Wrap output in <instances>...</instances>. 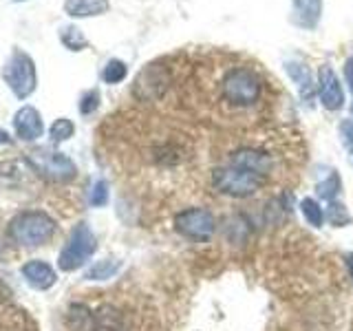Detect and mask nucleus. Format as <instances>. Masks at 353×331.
I'll use <instances>...</instances> for the list:
<instances>
[{"mask_svg":"<svg viewBox=\"0 0 353 331\" xmlns=\"http://www.w3.org/2000/svg\"><path fill=\"white\" fill-rule=\"evenodd\" d=\"M219 93L232 108L256 106L265 93V77L259 66L252 62H228L221 66Z\"/></svg>","mask_w":353,"mask_h":331,"instance_id":"nucleus-1","label":"nucleus"},{"mask_svg":"<svg viewBox=\"0 0 353 331\" xmlns=\"http://www.w3.org/2000/svg\"><path fill=\"white\" fill-rule=\"evenodd\" d=\"M7 232L20 245H42L55 234V221L42 210H27L9 221Z\"/></svg>","mask_w":353,"mask_h":331,"instance_id":"nucleus-2","label":"nucleus"},{"mask_svg":"<svg viewBox=\"0 0 353 331\" xmlns=\"http://www.w3.org/2000/svg\"><path fill=\"white\" fill-rule=\"evenodd\" d=\"M170 60L172 58L154 60L139 71L132 84V93L139 102H157L168 93V88L174 84V64H170Z\"/></svg>","mask_w":353,"mask_h":331,"instance_id":"nucleus-3","label":"nucleus"},{"mask_svg":"<svg viewBox=\"0 0 353 331\" xmlns=\"http://www.w3.org/2000/svg\"><path fill=\"white\" fill-rule=\"evenodd\" d=\"M3 80L18 99H27L38 86L36 62H33L31 55L22 49H14V53H11L9 60L5 62Z\"/></svg>","mask_w":353,"mask_h":331,"instance_id":"nucleus-4","label":"nucleus"},{"mask_svg":"<svg viewBox=\"0 0 353 331\" xmlns=\"http://www.w3.org/2000/svg\"><path fill=\"white\" fill-rule=\"evenodd\" d=\"M212 183L219 192H223L228 197H236V199H245L256 194L261 188L268 183V179L261 174L248 172L236 166H221L212 172Z\"/></svg>","mask_w":353,"mask_h":331,"instance_id":"nucleus-5","label":"nucleus"},{"mask_svg":"<svg viewBox=\"0 0 353 331\" xmlns=\"http://www.w3.org/2000/svg\"><path fill=\"white\" fill-rule=\"evenodd\" d=\"M95 250H97V241H95V234L91 232V228L86 223H77L58 257L60 270H64V272L80 270L82 265L93 257Z\"/></svg>","mask_w":353,"mask_h":331,"instance_id":"nucleus-6","label":"nucleus"},{"mask_svg":"<svg viewBox=\"0 0 353 331\" xmlns=\"http://www.w3.org/2000/svg\"><path fill=\"white\" fill-rule=\"evenodd\" d=\"M29 163L36 168L42 177H47L49 181H58V183H66L75 179L77 168L75 163L66 157L64 152L58 150H47V148H40V150H33L27 154Z\"/></svg>","mask_w":353,"mask_h":331,"instance_id":"nucleus-7","label":"nucleus"},{"mask_svg":"<svg viewBox=\"0 0 353 331\" xmlns=\"http://www.w3.org/2000/svg\"><path fill=\"white\" fill-rule=\"evenodd\" d=\"M174 228L179 234H183L188 239L208 241L214 234L216 221H214L212 212H208L203 208H188L174 217Z\"/></svg>","mask_w":353,"mask_h":331,"instance_id":"nucleus-8","label":"nucleus"},{"mask_svg":"<svg viewBox=\"0 0 353 331\" xmlns=\"http://www.w3.org/2000/svg\"><path fill=\"white\" fill-rule=\"evenodd\" d=\"M228 163L248 170V172L261 174V177H265V179H268L270 172L274 170V157L270 154V150L256 148V146H245V148L234 150Z\"/></svg>","mask_w":353,"mask_h":331,"instance_id":"nucleus-9","label":"nucleus"},{"mask_svg":"<svg viewBox=\"0 0 353 331\" xmlns=\"http://www.w3.org/2000/svg\"><path fill=\"white\" fill-rule=\"evenodd\" d=\"M318 95L327 110H338V108H342V104H345V93H342L340 80L336 77V73L331 71L329 64H323V69H320Z\"/></svg>","mask_w":353,"mask_h":331,"instance_id":"nucleus-10","label":"nucleus"},{"mask_svg":"<svg viewBox=\"0 0 353 331\" xmlns=\"http://www.w3.org/2000/svg\"><path fill=\"white\" fill-rule=\"evenodd\" d=\"M14 128H16V137L22 141H36L38 137H42L44 124L40 110L33 106H22L14 117Z\"/></svg>","mask_w":353,"mask_h":331,"instance_id":"nucleus-11","label":"nucleus"},{"mask_svg":"<svg viewBox=\"0 0 353 331\" xmlns=\"http://www.w3.org/2000/svg\"><path fill=\"white\" fill-rule=\"evenodd\" d=\"M22 279H25L33 290H49L58 281V274L44 261H29L22 265Z\"/></svg>","mask_w":353,"mask_h":331,"instance_id":"nucleus-12","label":"nucleus"},{"mask_svg":"<svg viewBox=\"0 0 353 331\" xmlns=\"http://www.w3.org/2000/svg\"><path fill=\"white\" fill-rule=\"evenodd\" d=\"M323 14V0H294V22L303 29H314Z\"/></svg>","mask_w":353,"mask_h":331,"instance_id":"nucleus-13","label":"nucleus"},{"mask_svg":"<svg viewBox=\"0 0 353 331\" xmlns=\"http://www.w3.org/2000/svg\"><path fill=\"white\" fill-rule=\"evenodd\" d=\"M108 0H64V11L71 18L102 16L108 11Z\"/></svg>","mask_w":353,"mask_h":331,"instance_id":"nucleus-14","label":"nucleus"},{"mask_svg":"<svg viewBox=\"0 0 353 331\" xmlns=\"http://www.w3.org/2000/svg\"><path fill=\"white\" fill-rule=\"evenodd\" d=\"M287 73L292 75V80L298 84V88H301V95L307 99L314 97V80H312V73H309V69L305 64H298V62H287Z\"/></svg>","mask_w":353,"mask_h":331,"instance_id":"nucleus-15","label":"nucleus"},{"mask_svg":"<svg viewBox=\"0 0 353 331\" xmlns=\"http://www.w3.org/2000/svg\"><path fill=\"white\" fill-rule=\"evenodd\" d=\"M121 263L115 259H108V261H97L91 270L86 272V279L88 281H106V279H113V276L119 272Z\"/></svg>","mask_w":353,"mask_h":331,"instance_id":"nucleus-16","label":"nucleus"},{"mask_svg":"<svg viewBox=\"0 0 353 331\" xmlns=\"http://www.w3.org/2000/svg\"><path fill=\"white\" fill-rule=\"evenodd\" d=\"M60 40L69 51H82V49L88 47V40L84 38V33L77 27H62Z\"/></svg>","mask_w":353,"mask_h":331,"instance_id":"nucleus-17","label":"nucleus"},{"mask_svg":"<svg viewBox=\"0 0 353 331\" xmlns=\"http://www.w3.org/2000/svg\"><path fill=\"white\" fill-rule=\"evenodd\" d=\"M301 212H303V217H305V221H307L309 225H314V228H320V225H323L325 214H323V208L318 205L316 199H303Z\"/></svg>","mask_w":353,"mask_h":331,"instance_id":"nucleus-18","label":"nucleus"},{"mask_svg":"<svg viewBox=\"0 0 353 331\" xmlns=\"http://www.w3.org/2000/svg\"><path fill=\"white\" fill-rule=\"evenodd\" d=\"M73 132H75V124H73L71 119H66V117L55 119L53 124H51V128H49L51 141H55V143H62L69 137H73Z\"/></svg>","mask_w":353,"mask_h":331,"instance_id":"nucleus-19","label":"nucleus"},{"mask_svg":"<svg viewBox=\"0 0 353 331\" xmlns=\"http://www.w3.org/2000/svg\"><path fill=\"white\" fill-rule=\"evenodd\" d=\"M126 73H128V69L121 60H108L102 71V80L106 84H119L126 77Z\"/></svg>","mask_w":353,"mask_h":331,"instance_id":"nucleus-20","label":"nucleus"},{"mask_svg":"<svg viewBox=\"0 0 353 331\" xmlns=\"http://www.w3.org/2000/svg\"><path fill=\"white\" fill-rule=\"evenodd\" d=\"M88 201H91V205H95V208H102V205L108 203V185H106V181L99 179V181L93 183L91 194H88Z\"/></svg>","mask_w":353,"mask_h":331,"instance_id":"nucleus-21","label":"nucleus"},{"mask_svg":"<svg viewBox=\"0 0 353 331\" xmlns=\"http://www.w3.org/2000/svg\"><path fill=\"white\" fill-rule=\"evenodd\" d=\"M327 219L331 221L334 225H347L351 223V214H349V210L345 205H338V203H331L329 210H327Z\"/></svg>","mask_w":353,"mask_h":331,"instance_id":"nucleus-22","label":"nucleus"},{"mask_svg":"<svg viewBox=\"0 0 353 331\" xmlns=\"http://www.w3.org/2000/svg\"><path fill=\"white\" fill-rule=\"evenodd\" d=\"M340 190V177L334 172V174H329V179H325L323 183L318 185V192L323 194V199H334L336 197V192Z\"/></svg>","mask_w":353,"mask_h":331,"instance_id":"nucleus-23","label":"nucleus"},{"mask_svg":"<svg viewBox=\"0 0 353 331\" xmlns=\"http://www.w3.org/2000/svg\"><path fill=\"white\" fill-rule=\"evenodd\" d=\"M97 106H99V93H97V91H91V93H86V95L82 97V102H80V113H82V115H91Z\"/></svg>","mask_w":353,"mask_h":331,"instance_id":"nucleus-24","label":"nucleus"},{"mask_svg":"<svg viewBox=\"0 0 353 331\" xmlns=\"http://www.w3.org/2000/svg\"><path fill=\"white\" fill-rule=\"evenodd\" d=\"M340 132H342V141H345V146L353 152V121H345V124L340 126Z\"/></svg>","mask_w":353,"mask_h":331,"instance_id":"nucleus-25","label":"nucleus"},{"mask_svg":"<svg viewBox=\"0 0 353 331\" xmlns=\"http://www.w3.org/2000/svg\"><path fill=\"white\" fill-rule=\"evenodd\" d=\"M345 77H347V84L351 88V93H353V55L345 62Z\"/></svg>","mask_w":353,"mask_h":331,"instance_id":"nucleus-26","label":"nucleus"},{"mask_svg":"<svg viewBox=\"0 0 353 331\" xmlns=\"http://www.w3.org/2000/svg\"><path fill=\"white\" fill-rule=\"evenodd\" d=\"M345 263H347L349 274H351V281H353V252H349V254H347V257H345Z\"/></svg>","mask_w":353,"mask_h":331,"instance_id":"nucleus-27","label":"nucleus"},{"mask_svg":"<svg viewBox=\"0 0 353 331\" xmlns=\"http://www.w3.org/2000/svg\"><path fill=\"white\" fill-rule=\"evenodd\" d=\"M0 143H11V137L7 135V130L0 128Z\"/></svg>","mask_w":353,"mask_h":331,"instance_id":"nucleus-28","label":"nucleus"},{"mask_svg":"<svg viewBox=\"0 0 353 331\" xmlns=\"http://www.w3.org/2000/svg\"><path fill=\"white\" fill-rule=\"evenodd\" d=\"M16 3H25V0H16Z\"/></svg>","mask_w":353,"mask_h":331,"instance_id":"nucleus-29","label":"nucleus"}]
</instances>
